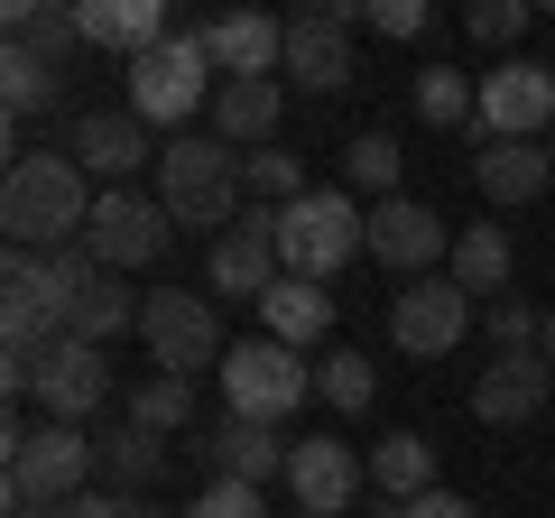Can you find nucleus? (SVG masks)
Segmentation results:
<instances>
[{"instance_id":"79ce46f5","label":"nucleus","mask_w":555,"mask_h":518,"mask_svg":"<svg viewBox=\"0 0 555 518\" xmlns=\"http://www.w3.org/2000/svg\"><path fill=\"white\" fill-rule=\"evenodd\" d=\"M546 158H555V140H546Z\"/></svg>"},{"instance_id":"c756f323","label":"nucleus","mask_w":555,"mask_h":518,"mask_svg":"<svg viewBox=\"0 0 555 518\" xmlns=\"http://www.w3.org/2000/svg\"><path fill=\"white\" fill-rule=\"evenodd\" d=\"M315 399H324V407H343V417H361V407L379 399V371L352 352V342H343V352H324V361H315Z\"/></svg>"},{"instance_id":"4c0bfd02","label":"nucleus","mask_w":555,"mask_h":518,"mask_svg":"<svg viewBox=\"0 0 555 518\" xmlns=\"http://www.w3.org/2000/svg\"><path fill=\"white\" fill-rule=\"evenodd\" d=\"M371 28H379V38H426L436 10H426V0H371Z\"/></svg>"},{"instance_id":"393cba45","label":"nucleus","mask_w":555,"mask_h":518,"mask_svg":"<svg viewBox=\"0 0 555 518\" xmlns=\"http://www.w3.org/2000/svg\"><path fill=\"white\" fill-rule=\"evenodd\" d=\"M102 491H120V500H139L149 491V481H158V463H167V436H149V426H102Z\"/></svg>"},{"instance_id":"423d86ee","label":"nucleus","mask_w":555,"mask_h":518,"mask_svg":"<svg viewBox=\"0 0 555 518\" xmlns=\"http://www.w3.org/2000/svg\"><path fill=\"white\" fill-rule=\"evenodd\" d=\"M204 75H214V56H204V28H177L167 47L130 56V112L149 120V130H177V120L204 112Z\"/></svg>"},{"instance_id":"473e14b6","label":"nucleus","mask_w":555,"mask_h":518,"mask_svg":"<svg viewBox=\"0 0 555 518\" xmlns=\"http://www.w3.org/2000/svg\"><path fill=\"white\" fill-rule=\"evenodd\" d=\"M120 324H139V315H130V279H93V297L65 315V334H75V342H112Z\"/></svg>"},{"instance_id":"4468645a","label":"nucleus","mask_w":555,"mask_h":518,"mask_svg":"<svg viewBox=\"0 0 555 518\" xmlns=\"http://www.w3.org/2000/svg\"><path fill=\"white\" fill-rule=\"evenodd\" d=\"M38 407H47V426H83V417L112 407V361H102V342L65 334L56 352L38 361Z\"/></svg>"},{"instance_id":"ddd939ff","label":"nucleus","mask_w":555,"mask_h":518,"mask_svg":"<svg viewBox=\"0 0 555 518\" xmlns=\"http://www.w3.org/2000/svg\"><path fill=\"white\" fill-rule=\"evenodd\" d=\"M204 279H214V297H269L278 279H287V269H278V213L269 204H250V213L232 222V232L214 241V259H204Z\"/></svg>"},{"instance_id":"72a5a7b5","label":"nucleus","mask_w":555,"mask_h":518,"mask_svg":"<svg viewBox=\"0 0 555 518\" xmlns=\"http://www.w3.org/2000/svg\"><path fill=\"white\" fill-rule=\"evenodd\" d=\"M343 158H352V185H361V195H379V204L398 195V140H389V130H361Z\"/></svg>"},{"instance_id":"f257e3e1","label":"nucleus","mask_w":555,"mask_h":518,"mask_svg":"<svg viewBox=\"0 0 555 518\" xmlns=\"http://www.w3.org/2000/svg\"><path fill=\"white\" fill-rule=\"evenodd\" d=\"M93 204L102 195L75 167V148H28L0 177V232H10V250H75L93 232Z\"/></svg>"},{"instance_id":"9b49d317","label":"nucleus","mask_w":555,"mask_h":518,"mask_svg":"<svg viewBox=\"0 0 555 518\" xmlns=\"http://www.w3.org/2000/svg\"><path fill=\"white\" fill-rule=\"evenodd\" d=\"M371 259L398 269V279H436V259H454V232L436 222V204L389 195V204H371Z\"/></svg>"},{"instance_id":"58836bf2","label":"nucleus","mask_w":555,"mask_h":518,"mask_svg":"<svg viewBox=\"0 0 555 518\" xmlns=\"http://www.w3.org/2000/svg\"><path fill=\"white\" fill-rule=\"evenodd\" d=\"M398 518H481V509H473V500H454V491H426V500H408Z\"/></svg>"},{"instance_id":"20e7f679","label":"nucleus","mask_w":555,"mask_h":518,"mask_svg":"<svg viewBox=\"0 0 555 518\" xmlns=\"http://www.w3.org/2000/svg\"><path fill=\"white\" fill-rule=\"evenodd\" d=\"M352 250H371V213H352V195H297L287 204V213H278V269H287V279H334L343 259Z\"/></svg>"},{"instance_id":"39448f33","label":"nucleus","mask_w":555,"mask_h":518,"mask_svg":"<svg viewBox=\"0 0 555 518\" xmlns=\"http://www.w3.org/2000/svg\"><path fill=\"white\" fill-rule=\"evenodd\" d=\"M139 342L158 352V371L195 379V371H222V315L204 287H158V297H139Z\"/></svg>"},{"instance_id":"c9c22d12","label":"nucleus","mask_w":555,"mask_h":518,"mask_svg":"<svg viewBox=\"0 0 555 518\" xmlns=\"http://www.w3.org/2000/svg\"><path fill=\"white\" fill-rule=\"evenodd\" d=\"M537 334H546V315H528L518 297L491 306V352H537Z\"/></svg>"},{"instance_id":"a19ab883","label":"nucleus","mask_w":555,"mask_h":518,"mask_svg":"<svg viewBox=\"0 0 555 518\" xmlns=\"http://www.w3.org/2000/svg\"><path fill=\"white\" fill-rule=\"evenodd\" d=\"M537 352H546V361H555V306H546V334H537Z\"/></svg>"},{"instance_id":"9d476101","label":"nucleus","mask_w":555,"mask_h":518,"mask_svg":"<svg viewBox=\"0 0 555 518\" xmlns=\"http://www.w3.org/2000/svg\"><path fill=\"white\" fill-rule=\"evenodd\" d=\"M463 324H473V297H463L454 279H408L389 297V342L408 361H436V352H454L463 342Z\"/></svg>"},{"instance_id":"5701e85b","label":"nucleus","mask_w":555,"mask_h":518,"mask_svg":"<svg viewBox=\"0 0 555 518\" xmlns=\"http://www.w3.org/2000/svg\"><path fill=\"white\" fill-rule=\"evenodd\" d=\"M259 324H269V342L306 352V342H324V334H334V297H324L315 279H278L269 297H259Z\"/></svg>"},{"instance_id":"f704fd0d","label":"nucleus","mask_w":555,"mask_h":518,"mask_svg":"<svg viewBox=\"0 0 555 518\" xmlns=\"http://www.w3.org/2000/svg\"><path fill=\"white\" fill-rule=\"evenodd\" d=\"M177 518H259V491H250V481H222V472H214Z\"/></svg>"},{"instance_id":"a878e982","label":"nucleus","mask_w":555,"mask_h":518,"mask_svg":"<svg viewBox=\"0 0 555 518\" xmlns=\"http://www.w3.org/2000/svg\"><path fill=\"white\" fill-rule=\"evenodd\" d=\"M56 93H65V65L28 56V47H0V112H10V130L38 120V112H56Z\"/></svg>"},{"instance_id":"2eb2a0df","label":"nucleus","mask_w":555,"mask_h":518,"mask_svg":"<svg viewBox=\"0 0 555 518\" xmlns=\"http://www.w3.org/2000/svg\"><path fill=\"white\" fill-rule=\"evenodd\" d=\"M546 399H555V361L546 352H491V371L473 379V417L481 426H528V417H546Z\"/></svg>"},{"instance_id":"f03ea898","label":"nucleus","mask_w":555,"mask_h":518,"mask_svg":"<svg viewBox=\"0 0 555 518\" xmlns=\"http://www.w3.org/2000/svg\"><path fill=\"white\" fill-rule=\"evenodd\" d=\"M241 148H222V140H167L158 148V204L177 222H195V232H232L241 222Z\"/></svg>"},{"instance_id":"aec40b11","label":"nucleus","mask_w":555,"mask_h":518,"mask_svg":"<svg viewBox=\"0 0 555 518\" xmlns=\"http://www.w3.org/2000/svg\"><path fill=\"white\" fill-rule=\"evenodd\" d=\"M278 112H287V93H278V75L222 83V93H214V140L250 158V148H269V140H278Z\"/></svg>"},{"instance_id":"dca6fc26","label":"nucleus","mask_w":555,"mask_h":518,"mask_svg":"<svg viewBox=\"0 0 555 518\" xmlns=\"http://www.w3.org/2000/svg\"><path fill=\"white\" fill-rule=\"evenodd\" d=\"M204 56H214V75H222V83L278 75V65H287V20H259V10H222V20H204Z\"/></svg>"},{"instance_id":"0eeeda50","label":"nucleus","mask_w":555,"mask_h":518,"mask_svg":"<svg viewBox=\"0 0 555 518\" xmlns=\"http://www.w3.org/2000/svg\"><path fill=\"white\" fill-rule=\"evenodd\" d=\"M177 241V213H167L158 195H139V185H102L93 204V232H83V250L112 269V279H130V269H149V259Z\"/></svg>"},{"instance_id":"6e6552de","label":"nucleus","mask_w":555,"mask_h":518,"mask_svg":"<svg viewBox=\"0 0 555 518\" xmlns=\"http://www.w3.org/2000/svg\"><path fill=\"white\" fill-rule=\"evenodd\" d=\"M473 140H555V65L500 56V75H481Z\"/></svg>"},{"instance_id":"7ed1b4c3","label":"nucleus","mask_w":555,"mask_h":518,"mask_svg":"<svg viewBox=\"0 0 555 518\" xmlns=\"http://www.w3.org/2000/svg\"><path fill=\"white\" fill-rule=\"evenodd\" d=\"M306 399H315V361L306 352H287V342H269V334H250V342L222 352V407H232V417L278 426V417H297Z\"/></svg>"},{"instance_id":"bb28decb","label":"nucleus","mask_w":555,"mask_h":518,"mask_svg":"<svg viewBox=\"0 0 555 518\" xmlns=\"http://www.w3.org/2000/svg\"><path fill=\"white\" fill-rule=\"evenodd\" d=\"M0 28H10V47H28V56H47V65H65L83 47V20L75 10H47V0H10Z\"/></svg>"},{"instance_id":"a211bd4d","label":"nucleus","mask_w":555,"mask_h":518,"mask_svg":"<svg viewBox=\"0 0 555 518\" xmlns=\"http://www.w3.org/2000/svg\"><path fill=\"white\" fill-rule=\"evenodd\" d=\"M473 185L491 204H537L555 185V158H546V140H481L473 148Z\"/></svg>"},{"instance_id":"b1692460","label":"nucleus","mask_w":555,"mask_h":518,"mask_svg":"<svg viewBox=\"0 0 555 518\" xmlns=\"http://www.w3.org/2000/svg\"><path fill=\"white\" fill-rule=\"evenodd\" d=\"M509 269H518V250H509V232H500V222H473V232H454V259H444V279H454L463 297H491V306H500Z\"/></svg>"},{"instance_id":"7c9ffc66","label":"nucleus","mask_w":555,"mask_h":518,"mask_svg":"<svg viewBox=\"0 0 555 518\" xmlns=\"http://www.w3.org/2000/svg\"><path fill=\"white\" fill-rule=\"evenodd\" d=\"M185 417H195V379L158 371V379H139V389H130V426H149V436H177Z\"/></svg>"},{"instance_id":"cd10ccee","label":"nucleus","mask_w":555,"mask_h":518,"mask_svg":"<svg viewBox=\"0 0 555 518\" xmlns=\"http://www.w3.org/2000/svg\"><path fill=\"white\" fill-rule=\"evenodd\" d=\"M371 481H379V500H426L436 491V444L426 436H389V444H371Z\"/></svg>"},{"instance_id":"4be33fe9","label":"nucleus","mask_w":555,"mask_h":518,"mask_svg":"<svg viewBox=\"0 0 555 518\" xmlns=\"http://www.w3.org/2000/svg\"><path fill=\"white\" fill-rule=\"evenodd\" d=\"M83 47H120V56H149V47L177 38V20H167L158 0H83Z\"/></svg>"},{"instance_id":"c85d7f7f","label":"nucleus","mask_w":555,"mask_h":518,"mask_svg":"<svg viewBox=\"0 0 555 518\" xmlns=\"http://www.w3.org/2000/svg\"><path fill=\"white\" fill-rule=\"evenodd\" d=\"M408 102H416V120H436V130H473L481 120V83L454 75V65H426V75L408 83Z\"/></svg>"},{"instance_id":"6ab92c4d","label":"nucleus","mask_w":555,"mask_h":518,"mask_svg":"<svg viewBox=\"0 0 555 518\" xmlns=\"http://www.w3.org/2000/svg\"><path fill=\"white\" fill-rule=\"evenodd\" d=\"M149 158V120L139 112H83L75 120V167L102 185H130V167Z\"/></svg>"},{"instance_id":"2f4dec72","label":"nucleus","mask_w":555,"mask_h":518,"mask_svg":"<svg viewBox=\"0 0 555 518\" xmlns=\"http://www.w3.org/2000/svg\"><path fill=\"white\" fill-rule=\"evenodd\" d=\"M241 185H250L269 213H287L297 195H315V185H306V167H297V148H250V158H241Z\"/></svg>"},{"instance_id":"e433bc0d","label":"nucleus","mask_w":555,"mask_h":518,"mask_svg":"<svg viewBox=\"0 0 555 518\" xmlns=\"http://www.w3.org/2000/svg\"><path fill=\"white\" fill-rule=\"evenodd\" d=\"M518 28H528V0H481V10H473V38L481 47H518Z\"/></svg>"},{"instance_id":"ea45409f","label":"nucleus","mask_w":555,"mask_h":518,"mask_svg":"<svg viewBox=\"0 0 555 518\" xmlns=\"http://www.w3.org/2000/svg\"><path fill=\"white\" fill-rule=\"evenodd\" d=\"M56 518H130V500H120V491H83V500H65Z\"/></svg>"},{"instance_id":"1a4fd4ad","label":"nucleus","mask_w":555,"mask_h":518,"mask_svg":"<svg viewBox=\"0 0 555 518\" xmlns=\"http://www.w3.org/2000/svg\"><path fill=\"white\" fill-rule=\"evenodd\" d=\"M10 481H28L38 500H83L102 481V444L83 436V426H28L20 444H10Z\"/></svg>"},{"instance_id":"412c9836","label":"nucleus","mask_w":555,"mask_h":518,"mask_svg":"<svg viewBox=\"0 0 555 518\" xmlns=\"http://www.w3.org/2000/svg\"><path fill=\"white\" fill-rule=\"evenodd\" d=\"M204 454H214V472L222 481H287V454L297 444H278V426H250V417H222L214 436H204Z\"/></svg>"},{"instance_id":"f3484780","label":"nucleus","mask_w":555,"mask_h":518,"mask_svg":"<svg viewBox=\"0 0 555 518\" xmlns=\"http://www.w3.org/2000/svg\"><path fill=\"white\" fill-rule=\"evenodd\" d=\"M287 491H297L306 518H343V509H352V491H361L352 444H343V436H306L297 454H287Z\"/></svg>"},{"instance_id":"f8f14e48","label":"nucleus","mask_w":555,"mask_h":518,"mask_svg":"<svg viewBox=\"0 0 555 518\" xmlns=\"http://www.w3.org/2000/svg\"><path fill=\"white\" fill-rule=\"evenodd\" d=\"M352 20H371L361 0H324V10H297V20H287V75H297L306 93L352 83V38H343Z\"/></svg>"}]
</instances>
